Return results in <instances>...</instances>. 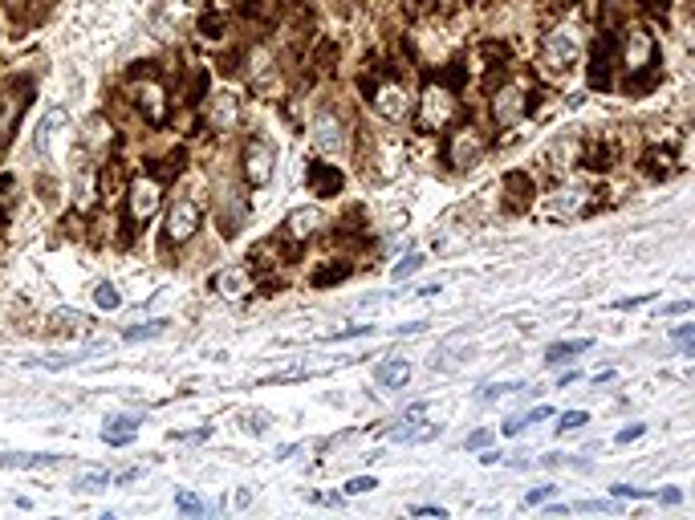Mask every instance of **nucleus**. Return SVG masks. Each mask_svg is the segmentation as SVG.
Returning a JSON list of instances; mask_svg holds the SVG:
<instances>
[{
    "label": "nucleus",
    "instance_id": "9b49d317",
    "mask_svg": "<svg viewBox=\"0 0 695 520\" xmlns=\"http://www.w3.org/2000/svg\"><path fill=\"white\" fill-rule=\"evenodd\" d=\"M131 98H135V106L143 110V118L147 122H163L167 118V90H163V82H155V78H139L135 86H131Z\"/></svg>",
    "mask_w": 695,
    "mask_h": 520
},
{
    "label": "nucleus",
    "instance_id": "a18cd8bd",
    "mask_svg": "<svg viewBox=\"0 0 695 520\" xmlns=\"http://www.w3.org/2000/svg\"><path fill=\"white\" fill-rule=\"evenodd\" d=\"M492 439V431H476V435H468V451H476V447H484Z\"/></svg>",
    "mask_w": 695,
    "mask_h": 520
},
{
    "label": "nucleus",
    "instance_id": "f8f14e48",
    "mask_svg": "<svg viewBox=\"0 0 695 520\" xmlns=\"http://www.w3.org/2000/svg\"><path fill=\"white\" fill-rule=\"evenodd\" d=\"M313 147H318L322 155H342L346 151V122L338 114H318L313 118Z\"/></svg>",
    "mask_w": 695,
    "mask_h": 520
},
{
    "label": "nucleus",
    "instance_id": "c85d7f7f",
    "mask_svg": "<svg viewBox=\"0 0 695 520\" xmlns=\"http://www.w3.org/2000/svg\"><path fill=\"white\" fill-rule=\"evenodd\" d=\"M671 163H675V159H671V155H659V151H647V155H643V171H647V175H655V179L671 175V171H675Z\"/></svg>",
    "mask_w": 695,
    "mask_h": 520
},
{
    "label": "nucleus",
    "instance_id": "79ce46f5",
    "mask_svg": "<svg viewBox=\"0 0 695 520\" xmlns=\"http://www.w3.org/2000/svg\"><path fill=\"white\" fill-rule=\"evenodd\" d=\"M553 492H557V488H549V484H545V488H533V492L525 496V504H529V508H533V504H545Z\"/></svg>",
    "mask_w": 695,
    "mask_h": 520
},
{
    "label": "nucleus",
    "instance_id": "4468645a",
    "mask_svg": "<svg viewBox=\"0 0 695 520\" xmlns=\"http://www.w3.org/2000/svg\"><path fill=\"white\" fill-rule=\"evenodd\" d=\"M305 183H309V191L313 195H322V200H330V195H338L342 191V171L338 167H330V163H309V171H305Z\"/></svg>",
    "mask_w": 695,
    "mask_h": 520
},
{
    "label": "nucleus",
    "instance_id": "4c0bfd02",
    "mask_svg": "<svg viewBox=\"0 0 695 520\" xmlns=\"http://www.w3.org/2000/svg\"><path fill=\"white\" fill-rule=\"evenodd\" d=\"M374 488H378V480H374V476H354V480L346 484V492H350V496H366V492H374Z\"/></svg>",
    "mask_w": 695,
    "mask_h": 520
},
{
    "label": "nucleus",
    "instance_id": "72a5a7b5",
    "mask_svg": "<svg viewBox=\"0 0 695 520\" xmlns=\"http://www.w3.org/2000/svg\"><path fill=\"white\" fill-rule=\"evenodd\" d=\"M13 216V179H0V224Z\"/></svg>",
    "mask_w": 695,
    "mask_h": 520
},
{
    "label": "nucleus",
    "instance_id": "473e14b6",
    "mask_svg": "<svg viewBox=\"0 0 695 520\" xmlns=\"http://www.w3.org/2000/svg\"><path fill=\"white\" fill-rule=\"evenodd\" d=\"M513 390H521V382H488V386L480 390V399L492 403V399H500V395H513Z\"/></svg>",
    "mask_w": 695,
    "mask_h": 520
},
{
    "label": "nucleus",
    "instance_id": "6e6552de",
    "mask_svg": "<svg viewBox=\"0 0 695 520\" xmlns=\"http://www.w3.org/2000/svg\"><path fill=\"white\" fill-rule=\"evenodd\" d=\"M370 106H374V114L378 118H387V122H403L407 114H411V90L403 86V82H383L374 90V98H370Z\"/></svg>",
    "mask_w": 695,
    "mask_h": 520
},
{
    "label": "nucleus",
    "instance_id": "49530a36",
    "mask_svg": "<svg viewBox=\"0 0 695 520\" xmlns=\"http://www.w3.org/2000/svg\"><path fill=\"white\" fill-rule=\"evenodd\" d=\"M525 427H529V423H525V415H521V419H509V423H504V435H521Z\"/></svg>",
    "mask_w": 695,
    "mask_h": 520
},
{
    "label": "nucleus",
    "instance_id": "7ed1b4c3",
    "mask_svg": "<svg viewBox=\"0 0 695 520\" xmlns=\"http://www.w3.org/2000/svg\"><path fill=\"white\" fill-rule=\"evenodd\" d=\"M651 65H655V37L643 25H630L622 33V70L630 78H639V74L651 70Z\"/></svg>",
    "mask_w": 695,
    "mask_h": 520
},
{
    "label": "nucleus",
    "instance_id": "4be33fe9",
    "mask_svg": "<svg viewBox=\"0 0 695 520\" xmlns=\"http://www.w3.org/2000/svg\"><path fill=\"white\" fill-rule=\"evenodd\" d=\"M435 435H439V423L411 427V419H403V427H395V431H391V439H395V443H427V439H435Z\"/></svg>",
    "mask_w": 695,
    "mask_h": 520
},
{
    "label": "nucleus",
    "instance_id": "423d86ee",
    "mask_svg": "<svg viewBox=\"0 0 695 520\" xmlns=\"http://www.w3.org/2000/svg\"><path fill=\"white\" fill-rule=\"evenodd\" d=\"M529 114V82H509L492 94V118L500 126H517Z\"/></svg>",
    "mask_w": 695,
    "mask_h": 520
},
{
    "label": "nucleus",
    "instance_id": "58836bf2",
    "mask_svg": "<svg viewBox=\"0 0 695 520\" xmlns=\"http://www.w3.org/2000/svg\"><path fill=\"white\" fill-rule=\"evenodd\" d=\"M691 338H695V325L687 321V325H675V330H671V342H679L683 350H691Z\"/></svg>",
    "mask_w": 695,
    "mask_h": 520
},
{
    "label": "nucleus",
    "instance_id": "bb28decb",
    "mask_svg": "<svg viewBox=\"0 0 695 520\" xmlns=\"http://www.w3.org/2000/svg\"><path fill=\"white\" fill-rule=\"evenodd\" d=\"M590 82L594 86H610V45H602L598 53H594V65H590Z\"/></svg>",
    "mask_w": 695,
    "mask_h": 520
},
{
    "label": "nucleus",
    "instance_id": "c03bdc74",
    "mask_svg": "<svg viewBox=\"0 0 695 520\" xmlns=\"http://www.w3.org/2000/svg\"><path fill=\"white\" fill-rule=\"evenodd\" d=\"M647 427L643 423H635V427H626V431H618V443H630V439H639Z\"/></svg>",
    "mask_w": 695,
    "mask_h": 520
},
{
    "label": "nucleus",
    "instance_id": "2eb2a0df",
    "mask_svg": "<svg viewBox=\"0 0 695 520\" xmlns=\"http://www.w3.org/2000/svg\"><path fill=\"white\" fill-rule=\"evenodd\" d=\"M504 195H509L504 208H509V212H525L533 204V179L525 171H509V175H504Z\"/></svg>",
    "mask_w": 695,
    "mask_h": 520
},
{
    "label": "nucleus",
    "instance_id": "c756f323",
    "mask_svg": "<svg viewBox=\"0 0 695 520\" xmlns=\"http://www.w3.org/2000/svg\"><path fill=\"white\" fill-rule=\"evenodd\" d=\"M163 330H167V321H143V325H131L122 338L126 342H143V338H159Z\"/></svg>",
    "mask_w": 695,
    "mask_h": 520
},
{
    "label": "nucleus",
    "instance_id": "de8ad7c7",
    "mask_svg": "<svg viewBox=\"0 0 695 520\" xmlns=\"http://www.w3.org/2000/svg\"><path fill=\"white\" fill-rule=\"evenodd\" d=\"M549 415H553L549 407H537V411H529V415H525V423H541V419H549Z\"/></svg>",
    "mask_w": 695,
    "mask_h": 520
},
{
    "label": "nucleus",
    "instance_id": "0eeeda50",
    "mask_svg": "<svg viewBox=\"0 0 695 520\" xmlns=\"http://www.w3.org/2000/svg\"><path fill=\"white\" fill-rule=\"evenodd\" d=\"M484 151H488V139L480 135V130L476 126H460L452 135V143H448V163L456 171H468V167H476L484 159Z\"/></svg>",
    "mask_w": 695,
    "mask_h": 520
},
{
    "label": "nucleus",
    "instance_id": "39448f33",
    "mask_svg": "<svg viewBox=\"0 0 695 520\" xmlns=\"http://www.w3.org/2000/svg\"><path fill=\"white\" fill-rule=\"evenodd\" d=\"M163 204V183L155 175H139L131 187H126V212H131V220L147 224Z\"/></svg>",
    "mask_w": 695,
    "mask_h": 520
},
{
    "label": "nucleus",
    "instance_id": "a878e982",
    "mask_svg": "<svg viewBox=\"0 0 695 520\" xmlns=\"http://www.w3.org/2000/svg\"><path fill=\"white\" fill-rule=\"evenodd\" d=\"M110 484H114V476L110 472H98V468H86V472L74 476V488H82V492H102Z\"/></svg>",
    "mask_w": 695,
    "mask_h": 520
},
{
    "label": "nucleus",
    "instance_id": "b1692460",
    "mask_svg": "<svg viewBox=\"0 0 695 520\" xmlns=\"http://www.w3.org/2000/svg\"><path fill=\"white\" fill-rule=\"evenodd\" d=\"M49 325H53V334H78L82 325H86V317L74 313V309H53L49 313Z\"/></svg>",
    "mask_w": 695,
    "mask_h": 520
},
{
    "label": "nucleus",
    "instance_id": "a211bd4d",
    "mask_svg": "<svg viewBox=\"0 0 695 520\" xmlns=\"http://www.w3.org/2000/svg\"><path fill=\"white\" fill-rule=\"evenodd\" d=\"M411 378V362L407 358H391V362H378L374 366V382L383 386V390H395V386H403Z\"/></svg>",
    "mask_w": 695,
    "mask_h": 520
},
{
    "label": "nucleus",
    "instance_id": "dca6fc26",
    "mask_svg": "<svg viewBox=\"0 0 695 520\" xmlns=\"http://www.w3.org/2000/svg\"><path fill=\"white\" fill-rule=\"evenodd\" d=\"M318 228H322V212H318V208H297V212H289V220H285V236H289V240H309Z\"/></svg>",
    "mask_w": 695,
    "mask_h": 520
},
{
    "label": "nucleus",
    "instance_id": "37998d69",
    "mask_svg": "<svg viewBox=\"0 0 695 520\" xmlns=\"http://www.w3.org/2000/svg\"><path fill=\"white\" fill-rule=\"evenodd\" d=\"M614 496H630V500H639V496H651L643 488H630V484H614Z\"/></svg>",
    "mask_w": 695,
    "mask_h": 520
},
{
    "label": "nucleus",
    "instance_id": "5701e85b",
    "mask_svg": "<svg viewBox=\"0 0 695 520\" xmlns=\"http://www.w3.org/2000/svg\"><path fill=\"white\" fill-rule=\"evenodd\" d=\"M135 431H139V419H131V415H126V419H114L106 431H102V439L110 443V447H126V443H131L135 439Z\"/></svg>",
    "mask_w": 695,
    "mask_h": 520
},
{
    "label": "nucleus",
    "instance_id": "ea45409f",
    "mask_svg": "<svg viewBox=\"0 0 695 520\" xmlns=\"http://www.w3.org/2000/svg\"><path fill=\"white\" fill-rule=\"evenodd\" d=\"M175 508H179V512H204V504H200L192 492H179V496H175Z\"/></svg>",
    "mask_w": 695,
    "mask_h": 520
},
{
    "label": "nucleus",
    "instance_id": "1a4fd4ad",
    "mask_svg": "<svg viewBox=\"0 0 695 520\" xmlns=\"http://www.w3.org/2000/svg\"><path fill=\"white\" fill-rule=\"evenodd\" d=\"M586 204H590V191H582V187H561V191H553L549 200L541 204V216H545V220H574V216L586 212Z\"/></svg>",
    "mask_w": 695,
    "mask_h": 520
},
{
    "label": "nucleus",
    "instance_id": "09e8293b",
    "mask_svg": "<svg viewBox=\"0 0 695 520\" xmlns=\"http://www.w3.org/2000/svg\"><path fill=\"white\" fill-rule=\"evenodd\" d=\"M655 496H659V500H663V504H679V500H683V496H679V492H675V488H667V492H655Z\"/></svg>",
    "mask_w": 695,
    "mask_h": 520
},
{
    "label": "nucleus",
    "instance_id": "f257e3e1",
    "mask_svg": "<svg viewBox=\"0 0 695 520\" xmlns=\"http://www.w3.org/2000/svg\"><path fill=\"white\" fill-rule=\"evenodd\" d=\"M460 110V98L444 86V82H431L419 98V114H415V126L423 130V135H435V130H444Z\"/></svg>",
    "mask_w": 695,
    "mask_h": 520
},
{
    "label": "nucleus",
    "instance_id": "393cba45",
    "mask_svg": "<svg viewBox=\"0 0 695 520\" xmlns=\"http://www.w3.org/2000/svg\"><path fill=\"white\" fill-rule=\"evenodd\" d=\"M0 464H5V468H57L61 460H57V455H0Z\"/></svg>",
    "mask_w": 695,
    "mask_h": 520
},
{
    "label": "nucleus",
    "instance_id": "20e7f679",
    "mask_svg": "<svg viewBox=\"0 0 695 520\" xmlns=\"http://www.w3.org/2000/svg\"><path fill=\"white\" fill-rule=\"evenodd\" d=\"M240 171L252 187H265L277 171V147L265 143V139H248L244 143V159H240Z\"/></svg>",
    "mask_w": 695,
    "mask_h": 520
},
{
    "label": "nucleus",
    "instance_id": "f3484780",
    "mask_svg": "<svg viewBox=\"0 0 695 520\" xmlns=\"http://www.w3.org/2000/svg\"><path fill=\"white\" fill-rule=\"evenodd\" d=\"M236 118H240V98H232V94H216V98H212V110H208V122H212L216 130H232Z\"/></svg>",
    "mask_w": 695,
    "mask_h": 520
},
{
    "label": "nucleus",
    "instance_id": "7c9ffc66",
    "mask_svg": "<svg viewBox=\"0 0 695 520\" xmlns=\"http://www.w3.org/2000/svg\"><path fill=\"white\" fill-rule=\"evenodd\" d=\"M94 305H98V309H118V305H122V297H118V285H110V281H98V289H94Z\"/></svg>",
    "mask_w": 695,
    "mask_h": 520
},
{
    "label": "nucleus",
    "instance_id": "e433bc0d",
    "mask_svg": "<svg viewBox=\"0 0 695 520\" xmlns=\"http://www.w3.org/2000/svg\"><path fill=\"white\" fill-rule=\"evenodd\" d=\"M582 423H590V415H586V411H565V415H561V423H557V431H578Z\"/></svg>",
    "mask_w": 695,
    "mask_h": 520
},
{
    "label": "nucleus",
    "instance_id": "ddd939ff",
    "mask_svg": "<svg viewBox=\"0 0 695 520\" xmlns=\"http://www.w3.org/2000/svg\"><path fill=\"white\" fill-rule=\"evenodd\" d=\"M212 293L220 297V301H248L252 297V273L248 269H240V265H228V269H220L216 277H212Z\"/></svg>",
    "mask_w": 695,
    "mask_h": 520
},
{
    "label": "nucleus",
    "instance_id": "f704fd0d",
    "mask_svg": "<svg viewBox=\"0 0 695 520\" xmlns=\"http://www.w3.org/2000/svg\"><path fill=\"white\" fill-rule=\"evenodd\" d=\"M419 269H423V256H407V260H399V265L391 269V277L403 281V277H411V273H419Z\"/></svg>",
    "mask_w": 695,
    "mask_h": 520
},
{
    "label": "nucleus",
    "instance_id": "aec40b11",
    "mask_svg": "<svg viewBox=\"0 0 695 520\" xmlns=\"http://www.w3.org/2000/svg\"><path fill=\"white\" fill-rule=\"evenodd\" d=\"M25 94H17V102H13V94H5L0 98V143H5L9 135H13V126H17V118H21V110H25Z\"/></svg>",
    "mask_w": 695,
    "mask_h": 520
},
{
    "label": "nucleus",
    "instance_id": "f03ea898",
    "mask_svg": "<svg viewBox=\"0 0 695 520\" xmlns=\"http://www.w3.org/2000/svg\"><path fill=\"white\" fill-rule=\"evenodd\" d=\"M582 53V37L574 25H557L553 33H545L541 41V65L549 74H570L574 70V61Z\"/></svg>",
    "mask_w": 695,
    "mask_h": 520
},
{
    "label": "nucleus",
    "instance_id": "a19ab883",
    "mask_svg": "<svg viewBox=\"0 0 695 520\" xmlns=\"http://www.w3.org/2000/svg\"><path fill=\"white\" fill-rule=\"evenodd\" d=\"M208 435H212V427H200V431H175L171 439H175V443H200V439H208Z\"/></svg>",
    "mask_w": 695,
    "mask_h": 520
},
{
    "label": "nucleus",
    "instance_id": "412c9836",
    "mask_svg": "<svg viewBox=\"0 0 695 520\" xmlns=\"http://www.w3.org/2000/svg\"><path fill=\"white\" fill-rule=\"evenodd\" d=\"M590 346H594L590 338H578V342H557V346H549V350H545V362H549V366H561V362H570V358L586 354Z\"/></svg>",
    "mask_w": 695,
    "mask_h": 520
},
{
    "label": "nucleus",
    "instance_id": "6ab92c4d",
    "mask_svg": "<svg viewBox=\"0 0 695 520\" xmlns=\"http://www.w3.org/2000/svg\"><path fill=\"white\" fill-rule=\"evenodd\" d=\"M66 118H70L66 110L53 106V110H49V114L37 122V151H49V147H53V139L61 135V126H66Z\"/></svg>",
    "mask_w": 695,
    "mask_h": 520
},
{
    "label": "nucleus",
    "instance_id": "9d476101",
    "mask_svg": "<svg viewBox=\"0 0 695 520\" xmlns=\"http://www.w3.org/2000/svg\"><path fill=\"white\" fill-rule=\"evenodd\" d=\"M200 220H204V212H200L196 200H175L171 212H167V240H171V244L192 240L196 228H200Z\"/></svg>",
    "mask_w": 695,
    "mask_h": 520
},
{
    "label": "nucleus",
    "instance_id": "c9c22d12",
    "mask_svg": "<svg viewBox=\"0 0 695 520\" xmlns=\"http://www.w3.org/2000/svg\"><path fill=\"white\" fill-rule=\"evenodd\" d=\"M366 334H374V325H350V330L326 334V342H350V338H366Z\"/></svg>",
    "mask_w": 695,
    "mask_h": 520
},
{
    "label": "nucleus",
    "instance_id": "cd10ccee",
    "mask_svg": "<svg viewBox=\"0 0 695 520\" xmlns=\"http://www.w3.org/2000/svg\"><path fill=\"white\" fill-rule=\"evenodd\" d=\"M236 423H240L248 435H265V431H269V423H273V415H265V411H240V415H236Z\"/></svg>",
    "mask_w": 695,
    "mask_h": 520
},
{
    "label": "nucleus",
    "instance_id": "2f4dec72",
    "mask_svg": "<svg viewBox=\"0 0 695 520\" xmlns=\"http://www.w3.org/2000/svg\"><path fill=\"white\" fill-rule=\"evenodd\" d=\"M610 159H614V151H610L606 143H602V147H590V151H586V167H590V171H610V167H614Z\"/></svg>",
    "mask_w": 695,
    "mask_h": 520
}]
</instances>
